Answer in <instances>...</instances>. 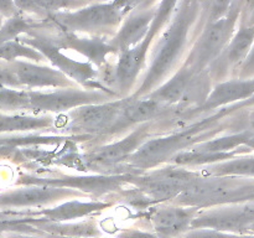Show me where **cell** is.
I'll list each match as a JSON object with an SVG mask.
<instances>
[{"instance_id": "6da1fadb", "label": "cell", "mask_w": 254, "mask_h": 238, "mask_svg": "<svg viewBox=\"0 0 254 238\" xmlns=\"http://www.w3.org/2000/svg\"><path fill=\"white\" fill-rule=\"evenodd\" d=\"M200 10V0H184L178 14L171 20L168 29L156 44L149 71L135 93V98L150 93L154 87L158 86L164 77L170 73L184 54L189 35Z\"/></svg>"}, {"instance_id": "7a4b0ae2", "label": "cell", "mask_w": 254, "mask_h": 238, "mask_svg": "<svg viewBox=\"0 0 254 238\" xmlns=\"http://www.w3.org/2000/svg\"><path fill=\"white\" fill-rule=\"evenodd\" d=\"M175 200L179 206L196 208L245 202L254 200V180L230 176H198Z\"/></svg>"}, {"instance_id": "3957f363", "label": "cell", "mask_w": 254, "mask_h": 238, "mask_svg": "<svg viewBox=\"0 0 254 238\" xmlns=\"http://www.w3.org/2000/svg\"><path fill=\"white\" fill-rule=\"evenodd\" d=\"M221 118V114L211 118H205L186 129L160 136V138L146 140L133 155L131 163L139 168H150L163 163L166 159H171L176 154L185 151V149L205 141L208 136L217 133L216 121Z\"/></svg>"}, {"instance_id": "277c9868", "label": "cell", "mask_w": 254, "mask_h": 238, "mask_svg": "<svg viewBox=\"0 0 254 238\" xmlns=\"http://www.w3.org/2000/svg\"><path fill=\"white\" fill-rule=\"evenodd\" d=\"M238 14H240L238 6L232 5L230 11L225 16L216 21L208 22L191 51L185 66L192 69L195 73H200L205 69V67L212 64L216 60H218L220 55L232 39Z\"/></svg>"}, {"instance_id": "5b68a950", "label": "cell", "mask_w": 254, "mask_h": 238, "mask_svg": "<svg viewBox=\"0 0 254 238\" xmlns=\"http://www.w3.org/2000/svg\"><path fill=\"white\" fill-rule=\"evenodd\" d=\"M127 99L114 102H103L79 107L71 114L72 130L82 133H106L114 129L128 126L123 119V109Z\"/></svg>"}, {"instance_id": "8992f818", "label": "cell", "mask_w": 254, "mask_h": 238, "mask_svg": "<svg viewBox=\"0 0 254 238\" xmlns=\"http://www.w3.org/2000/svg\"><path fill=\"white\" fill-rule=\"evenodd\" d=\"M123 16L124 12L118 4L112 1L91 5L76 11L56 12L52 19L68 31L94 32L117 26Z\"/></svg>"}, {"instance_id": "52a82bcc", "label": "cell", "mask_w": 254, "mask_h": 238, "mask_svg": "<svg viewBox=\"0 0 254 238\" xmlns=\"http://www.w3.org/2000/svg\"><path fill=\"white\" fill-rule=\"evenodd\" d=\"M197 178V174L186 169L165 168L134 178V182L144 197L158 202L176 198Z\"/></svg>"}, {"instance_id": "ba28073f", "label": "cell", "mask_w": 254, "mask_h": 238, "mask_svg": "<svg viewBox=\"0 0 254 238\" xmlns=\"http://www.w3.org/2000/svg\"><path fill=\"white\" fill-rule=\"evenodd\" d=\"M254 223V200L238 202L231 207L216 208L196 215L190 228H207L225 233L248 232Z\"/></svg>"}, {"instance_id": "9c48e42d", "label": "cell", "mask_w": 254, "mask_h": 238, "mask_svg": "<svg viewBox=\"0 0 254 238\" xmlns=\"http://www.w3.org/2000/svg\"><path fill=\"white\" fill-rule=\"evenodd\" d=\"M30 109L41 112H61L79 108L93 103H103L108 98L106 93L82 89H56L52 92H29Z\"/></svg>"}, {"instance_id": "30bf717a", "label": "cell", "mask_w": 254, "mask_h": 238, "mask_svg": "<svg viewBox=\"0 0 254 238\" xmlns=\"http://www.w3.org/2000/svg\"><path fill=\"white\" fill-rule=\"evenodd\" d=\"M77 191L47 185H26L25 187L0 193V210H17L22 207L42 206L72 197Z\"/></svg>"}, {"instance_id": "8fae6325", "label": "cell", "mask_w": 254, "mask_h": 238, "mask_svg": "<svg viewBox=\"0 0 254 238\" xmlns=\"http://www.w3.org/2000/svg\"><path fill=\"white\" fill-rule=\"evenodd\" d=\"M21 42L34 47L44 57H49L50 61L59 68L60 72H62L64 76L71 77V78L79 82V83L89 84L92 82V78L94 77V74H96L93 68L88 63H83V62L71 60L66 55L62 54L60 47L56 44L50 41V40L35 36L34 39L21 40Z\"/></svg>"}, {"instance_id": "7c38bea8", "label": "cell", "mask_w": 254, "mask_h": 238, "mask_svg": "<svg viewBox=\"0 0 254 238\" xmlns=\"http://www.w3.org/2000/svg\"><path fill=\"white\" fill-rule=\"evenodd\" d=\"M149 130H150V125L144 124L122 140L99 148L98 150L89 154L87 161L91 165L108 166L114 165L118 161L123 160L124 158H130L145 143Z\"/></svg>"}, {"instance_id": "4fadbf2b", "label": "cell", "mask_w": 254, "mask_h": 238, "mask_svg": "<svg viewBox=\"0 0 254 238\" xmlns=\"http://www.w3.org/2000/svg\"><path fill=\"white\" fill-rule=\"evenodd\" d=\"M126 181L123 176H86V178H25L20 181L22 185H47L54 187L82 190L92 193H104L118 188Z\"/></svg>"}, {"instance_id": "5bb4252c", "label": "cell", "mask_w": 254, "mask_h": 238, "mask_svg": "<svg viewBox=\"0 0 254 238\" xmlns=\"http://www.w3.org/2000/svg\"><path fill=\"white\" fill-rule=\"evenodd\" d=\"M198 208L185 206H166L158 208L151 222L159 238H176L190 228Z\"/></svg>"}, {"instance_id": "9a60e30c", "label": "cell", "mask_w": 254, "mask_h": 238, "mask_svg": "<svg viewBox=\"0 0 254 238\" xmlns=\"http://www.w3.org/2000/svg\"><path fill=\"white\" fill-rule=\"evenodd\" d=\"M17 77L21 87L27 86L30 88H64L71 84L59 69L50 67L39 66L24 61H15L10 63Z\"/></svg>"}, {"instance_id": "2e32d148", "label": "cell", "mask_w": 254, "mask_h": 238, "mask_svg": "<svg viewBox=\"0 0 254 238\" xmlns=\"http://www.w3.org/2000/svg\"><path fill=\"white\" fill-rule=\"evenodd\" d=\"M253 94L254 79L241 78L222 82L210 92L205 103L197 111L208 112L215 108H220L222 106H227V104L233 103V102L247 101Z\"/></svg>"}, {"instance_id": "e0dca14e", "label": "cell", "mask_w": 254, "mask_h": 238, "mask_svg": "<svg viewBox=\"0 0 254 238\" xmlns=\"http://www.w3.org/2000/svg\"><path fill=\"white\" fill-rule=\"evenodd\" d=\"M151 41L153 37L146 35L143 41L121 54L118 64L116 67V82L122 89L129 88L134 83L145 63L146 54Z\"/></svg>"}, {"instance_id": "ac0fdd59", "label": "cell", "mask_w": 254, "mask_h": 238, "mask_svg": "<svg viewBox=\"0 0 254 238\" xmlns=\"http://www.w3.org/2000/svg\"><path fill=\"white\" fill-rule=\"evenodd\" d=\"M154 16L155 10H144L138 14L130 15L113 41L109 42L114 51L119 50L123 52L143 41L150 31Z\"/></svg>"}, {"instance_id": "d6986e66", "label": "cell", "mask_w": 254, "mask_h": 238, "mask_svg": "<svg viewBox=\"0 0 254 238\" xmlns=\"http://www.w3.org/2000/svg\"><path fill=\"white\" fill-rule=\"evenodd\" d=\"M196 74L197 73H195L188 66H184L183 68L179 69L178 73L173 78L169 79L166 83H164L156 91L146 94V97L155 99L156 102L166 107L178 106L181 99H183V97L185 96L191 81H192Z\"/></svg>"}, {"instance_id": "ffe728a7", "label": "cell", "mask_w": 254, "mask_h": 238, "mask_svg": "<svg viewBox=\"0 0 254 238\" xmlns=\"http://www.w3.org/2000/svg\"><path fill=\"white\" fill-rule=\"evenodd\" d=\"M254 44V24L240 27L232 36L226 49L220 55L222 59L217 63L226 68L230 66L243 63Z\"/></svg>"}, {"instance_id": "44dd1931", "label": "cell", "mask_w": 254, "mask_h": 238, "mask_svg": "<svg viewBox=\"0 0 254 238\" xmlns=\"http://www.w3.org/2000/svg\"><path fill=\"white\" fill-rule=\"evenodd\" d=\"M169 107L159 103L149 97H139L134 99H127L123 109V119L128 124L144 123L153 120L165 113Z\"/></svg>"}, {"instance_id": "7402d4cb", "label": "cell", "mask_w": 254, "mask_h": 238, "mask_svg": "<svg viewBox=\"0 0 254 238\" xmlns=\"http://www.w3.org/2000/svg\"><path fill=\"white\" fill-rule=\"evenodd\" d=\"M107 203L97 202V201H89V202H83V201H68L66 203L57 206L55 208L42 211L45 215V220L47 222L59 223L64 222V221L74 220V218H81L87 215H91L92 212L103 210L107 207Z\"/></svg>"}, {"instance_id": "603a6c76", "label": "cell", "mask_w": 254, "mask_h": 238, "mask_svg": "<svg viewBox=\"0 0 254 238\" xmlns=\"http://www.w3.org/2000/svg\"><path fill=\"white\" fill-rule=\"evenodd\" d=\"M61 41V47H64V49L69 47V49L76 50L77 52L86 56L91 61L96 62L97 64H101L102 62H104L107 55L114 51L109 42L106 44L99 39H77L74 36H66Z\"/></svg>"}, {"instance_id": "cb8c5ba5", "label": "cell", "mask_w": 254, "mask_h": 238, "mask_svg": "<svg viewBox=\"0 0 254 238\" xmlns=\"http://www.w3.org/2000/svg\"><path fill=\"white\" fill-rule=\"evenodd\" d=\"M52 124L49 117L22 116V114H0V134L14 131L35 130L49 128Z\"/></svg>"}, {"instance_id": "d4e9b609", "label": "cell", "mask_w": 254, "mask_h": 238, "mask_svg": "<svg viewBox=\"0 0 254 238\" xmlns=\"http://www.w3.org/2000/svg\"><path fill=\"white\" fill-rule=\"evenodd\" d=\"M253 135L254 133L251 130L241 131V133L223 136V138L202 141L200 144H196L191 150L201 151V153H228L230 150L238 148L242 144H247Z\"/></svg>"}, {"instance_id": "484cf974", "label": "cell", "mask_w": 254, "mask_h": 238, "mask_svg": "<svg viewBox=\"0 0 254 238\" xmlns=\"http://www.w3.org/2000/svg\"><path fill=\"white\" fill-rule=\"evenodd\" d=\"M207 171L211 176H246V178H254V156L237 158L225 164L210 166Z\"/></svg>"}, {"instance_id": "4316f807", "label": "cell", "mask_w": 254, "mask_h": 238, "mask_svg": "<svg viewBox=\"0 0 254 238\" xmlns=\"http://www.w3.org/2000/svg\"><path fill=\"white\" fill-rule=\"evenodd\" d=\"M17 59L41 61L44 56L34 47L27 46L26 44L17 41V40H11V41L0 45V60L6 62H15L17 61Z\"/></svg>"}, {"instance_id": "83f0119b", "label": "cell", "mask_w": 254, "mask_h": 238, "mask_svg": "<svg viewBox=\"0 0 254 238\" xmlns=\"http://www.w3.org/2000/svg\"><path fill=\"white\" fill-rule=\"evenodd\" d=\"M30 109L29 92L9 87H0V111L15 112Z\"/></svg>"}, {"instance_id": "f1b7e54d", "label": "cell", "mask_w": 254, "mask_h": 238, "mask_svg": "<svg viewBox=\"0 0 254 238\" xmlns=\"http://www.w3.org/2000/svg\"><path fill=\"white\" fill-rule=\"evenodd\" d=\"M179 0H161L159 4L158 9L155 10V16H154L153 24H151L150 31H149V36L153 37L160 31L161 27L165 25V22L170 19L171 14L175 11V6L178 4Z\"/></svg>"}, {"instance_id": "f546056e", "label": "cell", "mask_w": 254, "mask_h": 238, "mask_svg": "<svg viewBox=\"0 0 254 238\" xmlns=\"http://www.w3.org/2000/svg\"><path fill=\"white\" fill-rule=\"evenodd\" d=\"M35 222L32 218H0V236L5 233H22L30 235L35 232L30 223Z\"/></svg>"}, {"instance_id": "4dcf8cb0", "label": "cell", "mask_w": 254, "mask_h": 238, "mask_svg": "<svg viewBox=\"0 0 254 238\" xmlns=\"http://www.w3.org/2000/svg\"><path fill=\"white\" fill-rule=\"evenodd\" d=\"M201 7L206 6L208 10V19L211 21L225 16L233 5V0H200Z\"/></svg>"}, {"instance_id": "1f68e13d", "label": "cell", "mask_w": 254, "mask_h": 238, "mask_svg": "<svg viewBox=\"0 0 254 238\" xmlns=\"http://www.w3.org/2000/svg\"><path fill=\"white\" fill-rule=\"evenodd\" d=\"M34 1L41 10H49V11L55 12H61V10L72 9V7L82 4L78 0H34Z\"/></svg>"}, {"instance_id": "d6a6232c", "label": "cell", "mask_w": 254, "mask_h": 238, "mask_svg": "<svg viewBox=\"0 0 254 238\" xmlns=\"http://www.w3.org/2000/svg\"><path fill=\"white\" fill-rule=\"evenodd\" d=\"M0 87L21 88V84L17 81L16 74L10 64H0Z\"/></svg>"}, {"instance_id": "836d02e7", "label": "cell", "mask_w": 254, "mask_h": 238, "mask_svg": "<svg viewBox=\"0 0 254 238\" xmlns=\"http://www.w3.org/2000/svg\"><path fill=\"white\" fill-rule=\"evenodd\" d=\"M184 238H238V236L218 232L215 230H207V228H197L196 231L186 233Z\"/></svg>"}, {"instance_id": "e575fe53", "label": "cell", "mask_w": 254, "mask_h": 238, "mask_svg": "<svg viewBox=\"0 0 254 238\" xmlns=\"http://www.w3.org/2000/svg\"><path fill=\"white\" fill-rule=\"evenodd\" d=\"M254 74V44L251 49L250 54L246 57L242 63V69H241V77L242 78H248V77Z\"/></svg>"}, {"instance_id": "d590c367", "label": "cell", "mask_w": 254, "mask_h": 238, "mask_svg": "<svg viewBox=\"0 0 254 238\" xmlns=\"http://www.w3.org/2000/svg\"><path fill=\"white\" fill-rule=\"evenodd\" d=\"M14 0H0V15L10 19V17L17 15Z\"/></svg>"}, {"instance_id": "8d00e7d4", "label": "cell", "mask_w": 254, "mask_h": 238, "mask_svg": "<svg viewBox=\"0 0 254 238\" xmlns=\"http://www.w3.org/2000/svg\"><path fill=\"white\" fill-rule=\"evenodd\" d=\"M16 9L25 12H40L41 9L36 5L34 0H14Z\"/></svg>"}, {"instance_id": "74e56055", "label": "cell", "mask_w": 254, "mask_h": 238, "mask_svg": "<svg viewBox=\"0 0 254 238\" xmlns=\"http://www.w3.org/2000/svg\"><path fill=\"white\" fill-rule=\"evenodd\" d=\"M114 1L118 4V6L121 7L122 11H123L124 15H126L127 12L130 11L133 7H135L136 5L140 4L143 0H114Z\"/></svg>"}, {"instance_id": "f35d334b", "label": "cell", "mask_w": 254, "mask_h": 238, "mask_svg": "<svg viewBox=\"0 0 254 238\" xmlns=\"http://www.w3.org/2000/svg\"><path fill=\"white\" fill-rule=\"evenodd\" d=\"M27 213L15 210H0V218H20Z\"/></svg>"}, {"instance_id": "ab89813d", "label": "cell", "mask_w": 254, "mask_h": 238, "mask_svg": "<svg viewBox=\"0 0 254 238\" xmlns=\"http://www.w3.org/2000/svg\"><path fill=\"white\" fill-rule=\"evenodd\" d=\"M245 106H254V94L252 97H251V98H248L247 101L243 102L242 104H238V106L233 107L232 109H237V108H241V107H245Z\"/></svg>"}, {"instance_id": "60d3db41", "label": "cell", "mask_w": 254, "mask_h": 238, "mask_svg": "<svg viewBox=\"0 0 254 238\" xmlns=\"http://www.w3.org/2000/svg\"><path fill=\"white\" fill-rule=\"evenodd\" d=\"M4 238H32L29 235H22V233H7L6 237Z\"/></svg>"}, {"instance_id": "b9f144b4", "label": "cell", "mask_w": 254, "mask_h": 238, "mask_svg": "<svg viewBox=\"0 0 254 238\" xmlns=\"http://www.w3.org/2000/svg\"><path fill=\"white\" fill-rule=\"evenodd\" d=\"M247 6L250 7L251 10L254 9V0H247Z\"/></svg>"}, {"instance_id": "7bdbcfd3", "label": "cell", "mask_w": 254, "mask_h": 238, "mask_svg": "<svg viewBox=\"0 0 254 238\" xmlns=\"http://www.w3.org/2000/svg\"><path fill=\"white\" fill-rule=\"evenodd\" d=\"M250 124H251V126H252V128H254V113H252L250 116Z\"/></svg>"}, {"instance_id": "ee69618b", "label": "cell", "mask_w": 254, "mask_h": 238, "mask_svg": "<svg viewBox=\"0 0 254 238\" xmlns=\"http://www.w3.org/2000/svg\"><path fill=\"white\" fill-rule=\"evenodd\" d=\"M252 231H253V232H254V223H253L252 226H251L250 228H248V232H252Z\"/></svg>"}, {"instance_id": "f6af8a7d", "label": "cell", "mask_w": 254, "mask_h": 238, "mask_svg": "<svg viewBox=\"0 0 254 238\" xmlns=\"http://www.w3.org/2000/svg\"><path fill=\"white\" fill-rule=\"evenodd\" d=\"M238 238H254V236H245V237H240L238 236Z\"/></svg>"}, {"instance_id": "bcb514c9", "label": "cell", "mask_w": 254, "mask_h": 238, "mask_svg": "<svg viewBox=\"0 0 254 238\" xmlns=\"http://www.w3.org/2000/svg\"><path fill=\"white\" fill-rule=\"evenodd\" d=\"M0 238H4V236H0Z\"/></svg>"}, {"instance_id": "7dc6e473", "label": "cell", "mask_w": 254, "mask_h": 238, "mask_svg": "<svg viewBox=\"0 0 254 238\" xmlns=\"http://www.w3.org/2000/svg\"><path fill=\"white\" fill-rule=\"evenodd\" d=\"M254 10V9H253ZM253 19H254V12H253Z\"/></svg>"}]
</instances>
